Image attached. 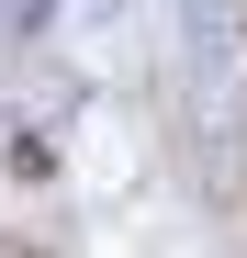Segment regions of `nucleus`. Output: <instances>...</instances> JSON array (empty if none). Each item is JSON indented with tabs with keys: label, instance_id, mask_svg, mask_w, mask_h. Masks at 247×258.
I'll list each match as a JSON object with an SVG mask.
<instances>
[{
	"label": "nucleus",
	"instance_id": "obj_1",
	"mask_svg": "<svg viewBox=\"0 0 247 258\" xmlns=\"http://www.w3.org/2000/svg\"><path fill=\"white\" fill-rule=\"evenodd\" d=\"M0 258H45V247H34V236H0Z\"/></svg>",
	"mask_w": 247,
	"mask_h": 258
}]
</instances>
